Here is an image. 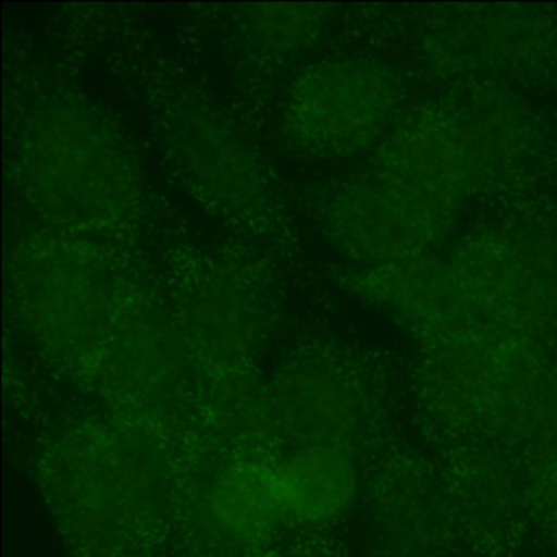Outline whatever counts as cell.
<instances>
[{
  "label": "cell",
  "mask_w": 557,
  "mask_h": 557,
  "mask_svg": "<svg viewBox=\"0 0 557 557\" xmlns=\"http://www.w3.org/2000/svg\"><path fill=\"white\" fill-rule=\"evenodd\" d=\"M38 475L76 557L138 556L177 517L172 443L113 413L60 430L41 453Z\"/></svg>",
  "instance_id": "1"
},
{
  "label": "cell",
  "mask_w": 557,
  "mask_h": 557,
  "mask_svg": "<svg viewBox=\"0 0 557 557\" xmlns=\"http://www.w3.org/2000/svg\"><path fill=\"white\" fill-rule=\"evenodd\" d=\"M9 280L18 318L41 354L92 386L128 283L92 244L58 230L18 244Z\"/></svg>",
  "instance_id": "2"
},
{
  "label": "cell",
  "mask_w": 557,
  "mask_h": 557,
  "mask_svg": "<svg viewBox=\"0 0 557 557\" xmlns=\"http://www.w3.org/2000/svg\"><path fill=\"white\" fill-rule=\"evenodd\" d=\"M18 161L28 198L58 231L110 233L136 210L138 184L125 146L79 103L35 112L22 133Z\"/></svg>",
  "instance_id": "3"
},
{
  "label": "cell",
  "mask_w": 557,
  "mask_h": 557,
  "mask_svg": "<svg viewBox=\"0 0 557 557\" xmlns=\"http://www.w3.org/2000/svg\"><path fill=\"white\" fill-rule=\"evenodd\" d=\"M201 373L172 309L126 285L119 321L92 386L113 416L172 440L198 422Z\"/></svg>",
  "instance_id": "4"
},
{
  "label": "cell",
  "mask_w": 557,
  "mask_h": 557,
  "mask_svg": "<svg viewBox=\"0 0 557 557\" xmlns=\"http://www.w3.org/2000/svg\"><path fill=\"white\" fill-rule=\"evenodd\" d=\"M488 331L523 341L557 322V244L528 231H492L449 259Z\"/></svg>",
  "instance_id": "5"
},
{
  "label": "cell",
  "mask_w": 557,
  "mask_h": 557,
  "mask_svg": "<svg viewBox=\"0 0 557 557\" xmlns=\"http://www.w3.org/2000/svg\"><path fill=\"white\" fill-rule=\"evenodd\" d=\"M172 314L203 374L252 368L273 322L262 282L239 263L220 259L184 267Z\"/></svg>",
  "instance_id": "6"
},
{
  "label": "cell",
  "mask_w": 557,
  "mask_h": 557,
  "mask_svg": "<svg viewBox=\"0 0 557 557\" xmlns=\"http://www.w3.org/2000/svg\"><path fill=\"white\" fill-rule=\"evenodd\" d=\"M396 107L397 86L383 67L358 60L322 61L293 86L286 129L306 151L355 154L376 141Z\"/></svg>",
  "instance_id": "7"
},
{
  "label": "cell",
  "mask_w": 557,
  "mask_h": 557,
  "mask_svg": "<svg viewBox=\"0 0 557 557\" xmlns=\"http://www.w3.org/2000/svg\"><path fill=\"white\" fill-rule=\"evenodd\" d=\"M380 182L438 239L448 233L472 185L445 106L416 113L391 133L381 151Z\"/></svg>",
  "instance_id": "8"
},
{
  "label": "cell",
  "mask_w": 557,
  "mask_h": 557,
  "mask_svg": "<svg viewBox=\"0 0 557 557\" xmlns=\"http://www.w3.org/2000/svg\"><path fill=\"white\" fill-rule=\"evenodd\" d=\"M355 289L430 341L432 347L497 335L472 308L451 263L425 253L360 273Z\"/></svg>",
  "instance_id": "9"
},
{
  "label": "cell",
  "mask_w": 557,
  "mask_h": 557,
  "mask_svg": "<svg viewBox=\"0 0 557 557\" xmlns=\"http://www.w3.org/2000/svg\"><path fill=\"white\" fill-rule=\"evenodd\" d=\"M171 146L185 181L208 207L244 221L265 210L269 184L263 169L218 120L182 113L172 122Z\"/></svg>",
  "instance_id": "10"
},
{
  "label": "cell",
  "mask_w": 557,
  "mask_h": 557,
  "mask_svg": "<svg viewBox=\"0 0 557 557\" xmlns=\"http://www.w3.org/2000/svg\"><path fill=\"white\" fill-rule=\"evenodd\" d=\"M270 386L283 442L351 448L360 425L361 396L341 364L299 355L280 368Z\"/></svg>",
  "instance_id": "11"
},
{
  "label": "cell",
  "mask_w": 557,
  "mask_h": 557,
  "mask_svg": "<svg viewBox=\"0 0 557 557\" xmlns=\"http://www.w3.org/2000/svg\"><path fill=\"white\" fill-rule=\"evenodd\" d=\"M272 462L224 458L205 475L195 498V521L213 547L244 553L283 524Z\"/></svg>",
  "instance_id": "12"
},
{
  "label": "cell",
  "mask_w": 557,
  "mask_h": 557,
  "mask_svg": "<svg viewBox=\"0 0 557 557\" xmlns=\"http://www.w3.org/2000/svg\"><path fill=\"white\" fill-rule=\"evenodd\" d=\"M335 246L358 262L389 265L423 253L436 236L383 184H358L342 190L327 211Z\"/></svg>",
  "instance_id": "13"
},
{
  "label": "cell",
  "mask_w": 557,
  "mask_h": 557,
  "mask_svg": "<svg viewBox=\"0 0 557 557\" xmlns=\"http://www.w3.org/2000/svg\"><path fill=\"white\" fill-rule=\"evenodd\" d=\"M198 420L224 458L275 459L283 443L272 386L253 367L203 374Z\"/></svg>",
  "instance_id": "14"
},
{
  "label": "cell",
  "mask_w": 557,
  "mask_h": 557,
  "mask_svg": "<svg viewBox=\"0 0 557 557\" xmlns=\"http://www.w3.org/2000/svg\"><path fill=\"white\" fill-rule=\"evenodd\" d=\"M553 28L524 12L465 15L436 28L429 41L433 64L451 74L518 66L546 53Z\"/></svg>",
  "instance_id": "15"
},
{
  "label": "cell",
  "mask_w": 557,
  "mask_h": 557,
  "mask_svg": "<svg viewBox=\"0 0 557 557\" xmlns=\"http://www.w3.org/2000/svg\"><path fill=\"white\" fill-rule=\"evenodd\" d=\"M273 484L283 523L324 527L344 517L360 487V474L347 446H292L272 462Z\"/></svg>",
  "instance_id": "16"
},
{
  "label": "cell",
  "mask_w": 557,
  "mask_h": 557,
  "mask_svg": "<svg viewBox=\"0 0 557 557\" xmlns=\"http://www.w3.org/2000/svg\"><path fill=\"white\" fill-rule=\"evenodd\" d=\"M446 112L472 190L518 171L530 154L533 145L530 115L508 94L475 92L446 107Z\"/></svg>",
  "instance_id": "17"
},
{
  "label": "cell",
  "mask_w": 557,
  "mask_h": 557,
  "mask_svg": "<svg viewBox=\"0 0 557 557\" xmlns=\"http://www.w3.org/2000/svg\"><path fill=\"white\" fill-rule=\"evenodd\" d=\"M449 504L461 527L484 546H500L517 528L518 498L505 462L487 449H466L449 466Z\"/></svg>",
  "instance_id": "18"
},
{
  "label": "cell",
  "mask_w": 557,
  "mask_h": 557,
  "mask_svg": "<svg viewBox=\"0 0 557 557\" xmlns=\"http://www.w3.org/2000/svg\"><path fill=\"white\" fill-rule=\"evenodd\" d=\"M384 537L396 557H429L442 540V500L426 472L413 462L384 469L377 487Z\"/></svg>",
  "instance_id": "19"
},
{
  "label": "cell",
  "mask_w": 557,
  "mask_h": 557,
  "mask_svg": "<svg viewBox=\"0 0 557 557\" xmlns=\"http://www.w3.org/2000/svg\"><path fill=\"white\" fill-rule=\"evenodd\" d=\"M321 21V5H256L249 14V28L262 47L289 53L314 37Z\"/></svg>",
  "instance_id": "20"
},
{
  "label": "cell",
  "mask_w": 557,
  "mask_h": 557,
  "mask_svg": "<svg viewBox=\"0 0 557 557\" xmlns=\"http://www.w3.org/2000/svg\"><path fill=\"white\" fill-rule=\"evenodd\" d=\"M528 495L541 518L557 528V445L544 449L530 478Z\"/></svg>",
  "instance_id": "21"
}]
</instances>
